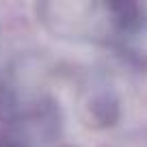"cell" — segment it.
I'll use <instances>...</instances> for the list:
<instances>
[{"mask_svg": "<svg viewBox=\"0 0 147 147\" xmlns=\"http://www.w3.org/2000/svg\"><path fill=\"white\" fill-rule=\"evenodd\" d=\"M0 147H20L18 143H11V141H0Z\"/></svg>", "mask_w": 147, "mask_h": 147, "instance_id": "1", "label": "cell"}]
</instances>
